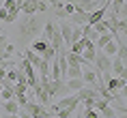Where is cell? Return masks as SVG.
I'll use <instances>...</instances> for the list:
<instances>
[{
    "label": "cell",
    "instance_id": "obj_27",
    "mask_svg": "<svg viewBox=\"0 0 127 118\" xmlns=\"http://www.w3.org/2000/svg\"><path fill=\"white\" fill-rule=\"evenodd\" d=\"M7 43H9V41H7V32H4V30H0V54H2V49H4Z\"/></svg>",
    "mask_w": 127,
    "mask_h": 118
},
{
    "label": "cell",
    "instance_id": "obj_11",
    "mask_svg": "<svg viewBox=\"0 0 127 118\" xmlns=\"http://www.w3.org/2000/svg\"><path fill=\"white\" fill-rule=\"evenodd\" d=\"M82 86H86L84 82H82V77H75V79H65V90H67V94L69 92H78L82 88Z\"/></svg>",
    "mask_w": 127,
    "mask_h": 118
},
{
    "label": "cell",
    "instance_id": "obj_24",
    "mask_svg": "<svg viewBox=\"0 0 127 118\" xmlns=\"http://www.w3.org/2000/svg\"><path fill=\"white\" fill-rule=\"evenodd\" d=\"M4 79L11 82V84H15V82H17V69H9L7 75H4Z\"/></svg>",
    "mask_w": 127,
    "mask_h": 118
},
{
    "label": "cell",
    "instance_id": "obj_9",
    "mask_svg": "<svg viewBox=\"0 0 127 118\" xmlns=\"http://www.w3.org/2000/svg\"><path fill=\"white\" fill-rule=\"evenodd\" d=\"M65 60H67L69 67H86L88 65L82 54H73V52H65Z\"/></svg>",
    "mask_w": 127,
    "mask_h": 118
},
{
    "label": "cell",
    "instance_id": "obj_26",
    "mask_svg": "<svg viewBox=\"0 0 127 118\" xmlns=\"http://www.w3.org/2000/svg\"><path fill=\"white\" fill-rule=\"evenodd\" d=\"M97 99H99V97H97ZM80 103L84 105V110H88V107H93V105H95V99H93V97H88V99H82Z\"/></svg>",
    "mask_w": 127,
    "mask_h": 118
},
{
    "label": "cell",
    "instance_id": "obj_16",
    "mask_svg": "<svg viewBox=\"0 0 127 118\" xmlns=\"http://www.w3.org/2000/svg\"><path fill=\"white\" fill-rule=\"evenodd\" d=\"M110 41H112V34L110 32H103V34H99V37H97V39H95V49H101V47L106 45V43H110Z\"/></svg>",
    "mask_w": 127,
    "mask_h": 118
},
{
    "label": "cell",
    "instance_id": "obj_22",
    "mask_svg": "<svg viewBox=\"0 0 127 118\" xmlns=\"http://www.w3.org/2000/svg\"><path fill=\"white\" fill-rule=\"evenodd\" d=\"M99 114H101L103 118H116V112H114L112 107H110V105H106V107H101V110H99Z\"/></svg>",
    "mask_w": 127,
    "mask_h": 118
},
{
    "label": "cell",
    "instance_id": "obj_2",
    "mask_svg": "<svg viewBox=\"0 0 127 118\" xmlns=\"http://www.w3.org/2000/svg\"><path fill=\"white\" fill-rule=\"evenodd\" d=\"M41 37H43V39H45L56 52H63V49H65V43H63L60 30H58V26H56L52 20H47L45 24H43V32H41Z\"/></svg>",
    "mask_w": 127,
    "mask_h": 118
},
{
    "label": "cell",
    "instance_id": "obj_25",
    "mask_svg": "<svg viewBox=\"0 0 127 118\" xmlns=\"http://www.w3.org/2000/svg\"><path fill=\"white\" fill-rule=\"evenodd\" d=\"M82 114H84V118H99V112L95 110V107H88V110H84Z\"/></svg>",
    "mask_w": 127,
    "mask_h": 118
},
{
    "label": "cell",
    "instance_id": "obj_14",
    "mask_svg": "<svg viewBox=\"0 0 127 118\" xmlns=\"http://www.w3.org/2000/svg\"><path fill=\"white\" fill-rule=\"evenodd\" d=\"M0 105L4 107V112H7V114H17V112H20V105H17L15 97H13V99H9V101H2Z\"/></svg>",
    "mask_w": 127,
    "mask_h": 118
},
{
    "label": "cell",
    "instance_id": "obj_13",
    "mask_svg": "<svg viewBox=\"0 0 127 118\" xmlns=\"http://www.w3.org/2000/svg\"><path fill=\"white\" fill-rule=\"evenodd\" d=\"M22 56H24V58H26L28 62L34 67V69H37V65L41 62V56H39V54H34L32 49H24V52H22Z\"/></svg>",
    "mask_w": 127,
    "mask_h": 118
},
{
    "label": "cell",
    "instance_id": "obj_5",
    "mask_svg": "<svg viewBox=\"0 0 127 118\" xmlns=\"http://www.w3.org/2000/svg\"><path fill=\"white\" fill-rule=\"evenodd\" d=\"M103 86H106V90L110 92V94H116L119 90L125 88V79L123 77H108L106 82H103Z\"/></svg>",
    "mask_w": 127,
    "mask_h": 118
},
{
    "label": "cell",
    "instance_id": "obj_12",
    "mask_svg": "<svg viewBox=\"0 0 127 118\" xmlns=\"http://www.w3.org/2000/svg\"><path fill=\"white\" fill-rule=\"evenodd\" d=\"M20 13L34 15V13H37V0H24V2L20 4Z\"/></svg>",
    "mask_w": 127,
    "mask_h": 118
},
{
    "label": "cell",
    "instance_id": "obj_4",
    "mask_svg": "<svg viewBox=\"0 0 127 118\" xmlns=\"http://www.w3.org/2000/svg\"><path fill=\"white\" fill-rule=\"evenodd\" d=\"M82 82H84L86 86H91V88L99 82V73L95 71V67L86 65V69H82Z\"/></svg>",
    "mask_w": 127,
    "mask_h": 118
},
{
    "label": "cell",
    "instance_id": "obj_30",
    "mask_svg": "<svg viewBox=\"0 0 127 118\" xmlns=\"http://www.w3.org/2000/svg\"><path fill=\"white\" fill-rule=\"evenodd\" d=\"M7 118H20V116H17V114H9Z\"/></svg>",
    "mask_w": 127,
    "mask_h": 118
},
{
    "label": "cell",
    "instance_id": "obj_19",
    "mask_svg": "<svg viewBox=\"0 0 127 118\" xmlns=\"http://www.w3.org/2000/svg\"><path fill=\"white\" fill-rule=\"evenodd\" d=\"M56 54H58V52H56L52 45H47L45 49H43V54H41V60H47V62H52V60L56 58Z\"/></svg>",
    "mask_w": 127,
    "mask_h": 118
},
{
    "label": "cell",
    "instance_id": "obj_21",
    "mask_svg": "<svg viewBox=\"0 0 127 118\" xmlns=\"http://www.w3.org/2000/svg\"><path fill=\"white\" fill-rule=\"evenodd\" d=\"M28 90V84H24V82H15L13 84V92L15 94H26Z\"/></svg>",
    "mask_w": 127,
    "mask_h": 118
},
{
    "label": "cell",
    "instance_id": "obj_20",
    "mask_svg": "<svg viewBox=\"0 0 127 118\" xmlns=\"http://www.w3.org/2000/svg\"><path fill=\"white\" fill-rule=\"evenodd\" d=\"M93 30H95L97 34H103V32H108V30H110V26H108L106 20H101V22H97V24L93 26Z\"/></svg>",
    "mask_w": 127,
    "mask_h": 118
},
{
    "label": "cell",
    "instance_id": "obj_10",
    "mask_svg": "<svg viewBox=\"0 0 127 118\" xmlns=\"http://www.w3.org/2000/svg\"><path fill=\"white\" fill-rule=\"evenodd\" d=\"M110 4H112V13H114V15H119L121 20H125V17H127L125 0H110Z\"/></svg>",
    "mask_w": 127,
    "mask_h": 118
},
{
    "label": "cell",
    "instance_id": "obj_8",
    "mask_svg": "<svg viewBox=\"0 0 127 118\" xmlns=\"http://www.w3.org/2000/svg\"><path fill=\"white\" fill-rule=\"evenodd\" d=\"M112 65H110V71H114L119 77H123L125 79V75H127V69H125V60H121L119 56H112Z\"/></svg>",
    "mask_w": 127,
    "mask_h": 118
},
{
    "label": "cell",
    "instance_id": "obj_3",
    "mask_svg": "<svg viewBox=\"0 0 127 118\" xmlns=\"http://www.w3.org/2000/svg\"><path fill=\"white\" fill-rule=\"evenodd\" d=\"M22 110H26V112H28V114H30L32 118H47V116H50L47 107H45V105H41V103H37L34 99L26 101V105H24Z\"/></svg>",
    "mask_w": 127,
    "mask_h": 118
},
{
    "label": "cell",
    "instance_id": "obj_6",
    "mask_svg": "<svg viewBox=\"0 0 127 118\" xmlns=\"http://www.w3.org/2000/svg\"><path fill=\"white\" fill-rule=\"evenodd\" d=\"M60 30V37H63V43H65V47L71 45V30H73V24H69L67 20H63L60 24H56Z\"/></svg>",
    "mask_w": 127,
    "mask_h": 118
},
{
    "label": "cell",
    "instance_id": "obj_31",
    "mask_svg": "<svg viewBox=\"0 0 127 118\" xmlns=\"http://www.w3.org/2000/svg\"><path fill=\"white\" fill-rule=\"evenodd\" d=\"M47 118H56V116H47Z\"/></svg>",
    "mask_w": 127,
    "mask_h": 118
},
{
    "label": "cell",
    "instance_id": "obj_23",
    "mask_svg": "<svg viewBox=\"0 0 127 118\" xmlns=\"http://www.w3.org/2000/svg\"><path fill=\"white\" fill-rule=\"evenodd\" d=\"M82 37H84V34H82V26H73V30H71V43H75V41L82 39Z\"/></svg>",
    "mask_w": 127,
    "mask_h": 118
},
{
    "label": "cell",
    "instance_id": "obj_32",
    "mask_svg": "<svg viewBox=\"0 0 127 118\" xmlns=\"http://www.w3.org/2000/svg\"><path fill=\"white\" fill-rule=\"evenodd\" d=\"M0 103H2V101H0Z\"/></svg>",
    "mask_w": 127,
    "mask_h": 118
},
{
    "label": "cell",
    "instance_id": "obj_33",
    "mask_svg": "<svg viewBox=\"0 0 127 118\" xmlns=\"http://www.w3.org/2000/svg\"><path fill=\"white\" fill-rule=\"evenodd\" d=\"M0 118H2V116H0Z\"/></svg>",
    "mask_w": 127,
    "mask_h": 118
},
{
    "label": "cell",
    "instance_id": "obj_17",
    "mask_svg": "<svg viewBox=\"0 0 127 118\" xmlns=\"http://www.w3.org/2000/svg\"><path fill=\"white\" fill-rule=\"evenodd\" d=\"M116 49H119V45H116L114 41H110V43H106V45L101 47V52L106 54L108 58H112V56H116Z\"/></svg>",
    "mask_w": 127,
    "mask_h": 118
},
{
    "label": "cell",
    "instance_id": "obj_15",
    "mask_svg": "<svg viewBox=\"0 0 127 118\" xmlns=\"http://www.w3.org/2000/svg\"><path fill=\"white\" fill-rule=\"evenodd\" d=\"M47 45H50V43H47L43 37H39V39H34V41H32V47H30V49H32L34 54H39V56H41V54H43V49H45Z\"/></svg>",
    "mask_w": 127,
    "mask_h": 118
},
{
    "label": "cell",
    "instance_id": "obj_28",
    "mask_svg": "<svg viewBox=\"0 0 127 118\" xmlns=\"http://www.w3.org/2000/svg\"><path fill=\"white\" fill-rule=\"evenodd\" d=\"M15 101H17V105H20V107H24V105H26V94H15Z\"/></svg>",
    "mask_w": 127,
    "mask_h": 118
},
{
    "label": "cell",
    "instance_id": "obj_7",
    "mask_svg": "<svg viewBox=\"0 0 127 118\" xmlns=\"http://www.w3.org/2000/svg\"><path fill=\"white\" fill-rule=\"evenodd\" d=\"M106 4L103 7H99V9H95V11H91V13H86V24L88 26H95L97 22H101L103 17H106Z\"/></svg>",
    "mask_w": 127,
    "mask_h": 118
},
{
    "label": "cell",
    "instance_id": "obj_18",
    "mask_svg": "<svg viewBox=\"0 0 127 118\" xmlns=\"http://www.w3.org/2000/svg\"><path fill=\"white\" fill-rule=\"evenodd\" d=\"M75 77H82V67H67L65 79H75Z\"/></svg>",
    "mask_w": 127,
    "mask_h": 118
},
{
    "label": "cell",
    "instance_id": "obj_29",
    "mask_svg": "<svg viewBox=\"0 0 127 118\" xmlns=\"http://www.w3.org/2000/svg\"><path fill=\"white\" fill-rule=\"evenodd\" d=\"M7 15H9V11L4 7H0V22H7Z\"/></svg>",
    "mask_w": 127,
    "mask_h": 118
},
{
    "label": "cell",
    "instance_id": "obj_1",
    "mask_svg": "<svg viewBox=\"0 0 127 118\" xmlns=\"http://www.w3.org/2000/svg\"><path fill=\"white\" fill-rule=\"evenodd\" d=\"M15 22H17L15 28H17V34H20V43H30L37 37H41V32H43V24L34 15H24L22 13V17H17Z\"/></svg>",
    "mask_w": 127,
    "mask_h": 118
}]
</instances>
